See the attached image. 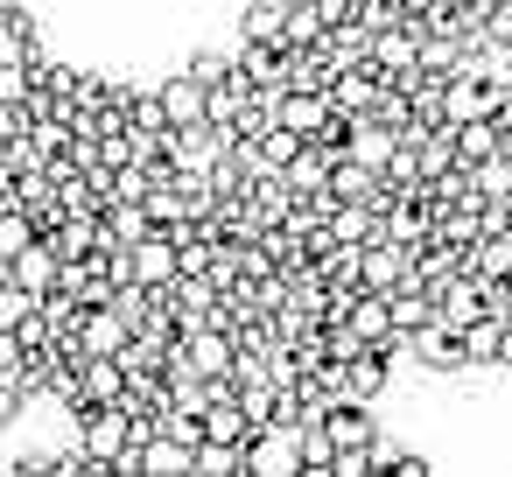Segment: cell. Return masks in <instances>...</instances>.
Returning <instances> with one entry per match:
<instances>
[{
    "mask_svg": "<svg viewBox=\"0 0 512 477\" xmlns=\"http://www.w3.org/2000/svg\"><path fill=\"white\" fill-rule=\"evenodd\" d=\"M288 183H295V197H323L330 190V176H337V148H323V141H309L288 169H281Z\"/></svg>",
    "mask_w": 512,
    "mask_h": 477,
    "instance_id": "8",
    "label": "cell"
},
{
    "mask_svg": "<svg viewBox=\"0 0 512 477\" xmlns=\"http://www.w3.org/2000/svg\"><path fill=\"white\" fill-rule=\"evenodd\" d=\"M463 344H470V365L477 372H505V351H512V323L491 309V316H477L470 330H463Z\"/></svg>",
    "mask_w": 512,
    "mask_h": 477,
    "instance_id": "6",
    "label": "cell"
},
{
    "mask_svg": "<svg viewBox=\"0 0 512 477\" xmlns=\"http://www.w3.org/2000/svg\"><path fill=\"white\" fill-rule=\"evenodd\" d=\"M351 8H358V0H351Z\"/></svg>",
    "mask_w": 512,
    "mask_h": 477,
    "instance_id": "15",
    "label": "cell"
},
{
    "mask_svg": "<svg viewBox=\"0 0 512 477\" xmlns=\"http://www.w3.org/2000/svg\"><path fill=\"white\" fill-rule=\"evenodd\" d=\"M470 274H484V281H512V232H484V239L470 246Z\"/></svg>",
    "mask_w": 512,
    "mask_h": 477,
    "instance_id": "11",
    "label": "cell"
},
{
    "mask_svg": "<svg viewBox=\"0 0 512 477\" xmlns=\"http://www.w3.org/2000/svg\"><path fill=\"white\" fill-rule=\"evenodd\" d=\"M162 106H169L176 127H204L211 120V85H197L190 71H176V78H162Z\"/></svg>",
    "mask_w": 512,
    "mask_h": 477,
    "instance_id": "7",
    "label": "cell"
},
{
    "mask_svg": "<svg viewBox=\"0 0 512 477\" xmlns=\"http://www.w3.org/2000/svg\"><path fill=\"white\" fill-rule=\"evenodd\" d=\"M183 71H190L197 85H211V92H218V85H232V78H239V43H232V50H211V43H204V50H190V57H183Z\"/></svg>",
    "mask_w": 512,
    "mask_h": 477,
    "instance_id": "10",
    "label": "cell"
},
{
    "mask_svg": "<svg viewBox=\"0 0 512 477\" xmlns=\"http://www.w3.org/2000/svg\"><path fill=\"white\" fill-rule=\"evenodd\" d=\"M148 232H155V211H148V204H106V239L141 246Z\"/></svg>",
    "mask_w": 512,
    "mask_h": 477,
    "instance_id": "12",
    "label": "cell"
},
{
    "mask_svg": "<svg viewBox=\"0 0 512 477\" xmlns=\"http://www.w3.org/2000/svg\"><path fill=\"white\" fill-rule=\"evenodd\" d=\"M0 274H15V281H22V288H36V295H57V288H64V253H57L50 239H36L29 253L0 260Z\"/></svg>",
    "mask_w": 512,
    "mask_h": 477,
    "instance_id": "5",
    "label": "cell"
},
{
    "mask_svg": "<svg viewBox=\"0 0 512 477\" xmlns=\"http://www.w3.org/2000/svg\"><path fill=\"white\" fill-rule=\"evenodd\" d=\"M379 470V442H365V449H337V470L330 477H372Z\"/></svg>",
    "mask_w": 512,
    "mask_h": 477,
    "instance_id": "14",
    "label": "cell"
},
{
    "mask_svg": "<svg viewBox=\"0 0 512 477\" xmlns=\"http://www.w3.org/2000/svg\"><path fill=\"white\" fill-rule=\"evenodd\" d=\"M407 365H421V372H435V379H463V372H470V344H463V330L428 323L421 337H407Z\"/></svg>",
    "mask_w": 512,
    "mask_h": 477,
    "instance_id": "2",
    "label": "cell"
},
{
    "mask_svg": "<svg viewBox=\"0 0 512 477\" xmlns=\"http://www.w3.org/2000/svg\"><path fill=\"white\" fill-rule=\"evenodd\" d=\"M288 36V0H246L239 8V43H281Z\"/></svg>",
    "mask_w": 512,
    "mask_h": 477,
    "instance_id": "9",
    "label": "cell"
},
{
    "mask_svg": "<svg viewBox=\"0 0 512 477\" xmlns=\"http://www.w3.org/2000/svg\"><path fill=\"white\" fill-rule=\"evenodd\" d=\"M246 477H302V428H253L246 435Z\"/></svg>",
    "mask_w": 512,
    "mask_h": 477,
    "instance_id": "1",
    "label": "cell"
},
{
    "mask_svg": "<svg viewBox=\"0 0 512 477\" xmlns=\"http://www.w3.org/2000/svg\"><path fill=\"white\" fill-rule=\"evenodd\" d=\"M393 372H400V351L386 344H365L344 358V400H386L393 393Z\"/></svg>",
    "mask_w": 512,
    "mask_h": 477,
    "instance_id": "3",
    "label": "cell"
},
{
    "mask_svg": "<svg viewBox=\"0 0 512 477\" xmlns=\"http://www.w3.org/2000/svg\"><path fill=\"white\" fill-rule=\"evenodd\" d=\"M176 365H190V372H204V379H225V372L239 365V337H232V330H218V323H197V330L183 337Z\"/></svg>",
    "mask_w": 512,
    "mask_h": 477,
    "instance_id": "4",
    "label": "cell"
},
{
    "mask_svg": "<svg viewBox=\"0 0 512 477\" xmlns=\"http://www.w3.org/2000/svg\"><path fill=\"white\" fill-rule=\"evenodd\" d=\"M36 302H43L36 288H22L15 274H0V330H15V323H29V316H36Z\"/></svg>",
    "mask_w": 512,
    "mask_h": 477,
    "instance_id": "13",
    "label": "cell"
}]
</instances>
